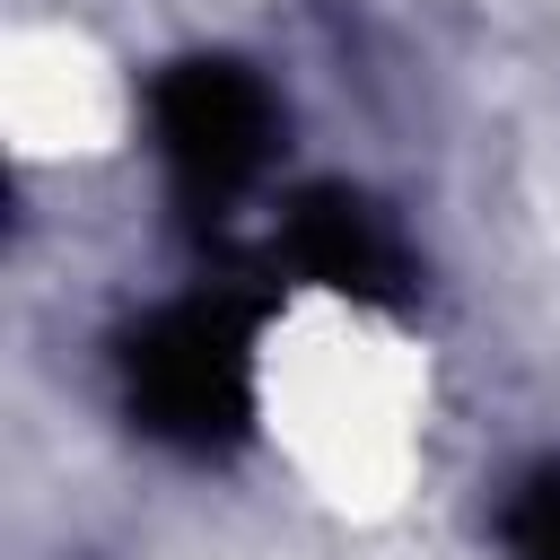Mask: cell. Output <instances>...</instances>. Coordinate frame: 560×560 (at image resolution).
Returning <instances> with one entry per match:
<instances>
[{
	"instance_id": "cell-1",
	"label": "cell",
	"mask_w": 560,
	"mask_h": 560,
	"mask_svg": "<svg viewBox=\"0 0 560 560\" xmlns=\"http://www.w3.org/2000/svg\"><path fill=\"white\" fill-rule=\"evenodd\" d=\"M122 394H131L149 438L219 446L254 411V315L219 289L166 298L122 350Z\"/></svg>"
},
{
	"instance_id": "cell-2",
	"label": "cell",
	"mask_w": 560,
	"mask_h": 560,
	"mask_svg": "<svg viewBox=\"0 0 560 560\" xmlns=\"http://www.w3.org/2000/svg\"><path fill=\"white\" fill-rule=\"evenodd\" d=\"M149 149L184 210L228 219L245 192H262V175L280 158V105L245 61L201 52L149 88Z\"/></svg>"
}]
</instances>
